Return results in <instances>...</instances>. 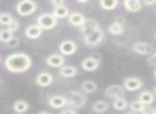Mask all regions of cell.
I'll return each mask as SVG.
<instances>
[{"label":"cell","mask_w":156,"mask_h":114,"mask_svg":"<svg viewBox=\"0 0 156 114\" xmlns=\"http://www.w3.org/2000/svg\"><path fill=\"white\" fill-rule=\"evenodd\" d=\"M32 66V59L25 52L11 54L5 59V67L12 74H23Z\"/></svg>","instance_id":"obj_1"},{"label":"cell","mask_w":156,"mask_h":114,"mask_svg":"<svg viewBox=\"0 0 156 114\" xmlns=\"http://www.w3.org/2000/svg\"><path fill=\"white\" fill-rule=\"evenodd\" d=\"M67 100V105L73 109H80L87 105L88 97L85 93L79 91H69L65 95Z\"/></svg>","instance_id":"obj_2"},{"label":"cell","mask_w":156,"mask_h":114,"mask_svg":"<svg viewBox=\"0 0 156 114\" xmlns=\"http://www.w3.org/2000/svg\"><path fill=\"white\" fill-rule=\"evenodd\" d=\"M15 10L20 16H30L37 10V3L32 0H20L16 3Z\"/></svg>","instance_id":"obj_3"},{"label":"cell","mask_w":156,"mask_h":114,"mask_svg":"<svg viewBox=\"0 0 156 114\" xmlns=\"http://www.w3.org/2000/svg\"><path fill=\"white\" fill-rule=\"evenodd\" d=\"M37 22L42 30H51L58 24V18L55 17L52 13H43L37 16Z\"/></svg>","instance_id":"obj_4"},{"label":"cell","mask_w":156,"mask_h":114,"mask_svg":"<svg viewBox=\"0 0 156 114\" xmlns=\"http://www.w3.org/2000/svg\"><path fill=\"white\" fill-rule=\"evenodd\" d=\"M103 40H104V31L100 28L93 33L85 36V44L89 47H96L102 43Z\"/></svg>","instance_id":"obj_5"},{"label":"cell","mask_w":156,"mask_h":114,"mask_svg":"<svg viewBox=\"0 0 156 114\" xmlns=\"http://www.w3.org/2000/svg\"><path fill=\"white\" fill-rule=\"evenodd\" d=\"M59 51L62 56H72L77 51V45L72 40H65L59 44Z\"/></svg>","instance_id":"obj_6"},{"label":"cell","mask_w":156,"mask_h":114,"mask_svg":"<svg viewBox=\"0 0 156 114\" xmlns=\"http://www.w3.org/2000/svg\"><path fill=\"white\" fill-rule=\"evenodd\" d=\"M143 86V81L140 78L137 77H128L123 81L124 90L129 91V92H135V91L140 90Z\"/></svg>","instance_id":"obj_7"},{"label":"cell","mask_w":156,"mask_h":114,"mask_svg":"<svg viewBox=\"0 0 156 114\" xmlns=\"http://www.w3.org/2000/svg\"><path fill=\"white\" fill-rule=\"evenodd\" d=\"M124 88L122 85L119 84H111V85L107 86L106 90H105V95L108 98H112V99H117L120 97H123L124 95Z\"/></svg>","instance_id":"obj_8"},{"label":"cell","mask_w":156,"mask_h":114,"mask_svg":"<svg viewBox=\"0 0 156 114\" xmlns=\"http://www.w3.org/2000/svg\"><path fill=\"white\" fill-rule=\"evenodd\" d=\"M101 59L95 58L94 56L88 57L81 62V68L86 71H94L100 67Z\"/></svg>","instance_id":"obj_9"},{"label":"cell","mask_w":156,"mask_h":114,"mask_svg":"<svg viewBox=\"0 0 156 114\" xmlns=\"http://www.w3.org/2000/svg\"><path fill=\"white\" fill-rule=\"evenodd\" d=\"M65 59L61 54H52L46 58V64L54 68H61L64 66Z\"/></svg>","instance_id":"obj_10"},{"label":"cell","mask_w":156,"mask_h":114,"mask_svg":"<svg viewBox=\"0 0 156 114\" xmlns=\"http://www.w3.org/2000/svg\"><path fill=\"white\" fill-rule=\"evenodd\" d=\"M133 51L141 56H147L153 52V46L145 42H136L132 47Z\"/></svg>","instance_id":"obj_11"},{"label":"cell","mask_w":156,"mask_h":114,"mask_svg":"<svg viewBox=\"0 0 156 114\" xmlns=\"http://www.w3.org/2000/svg\"><path fill=\"white\" fill-rule=\"evenodd\" d=\"M81 32H83V36H87V35L93 33L94 31L98 30L100 29V24H98V20L93 19V18H87L83 24V26L81 27Z\"/></svg>","instance_id":"obj_12"},{"label":"cell","mask_w":156,"mask_h":114,"mask_svg":"<svg viewBox=\"0 0 156 114\" xmlns=\"http://www.w3.org/2000/svg\"><path fill=\"white\" fill-rule=\"evenodd\" d=\"M52 82H54V76L48 71H42V73L37 74L35 77V83L42 88L49 86Z\"/></svg>","instance_id":"obj_13"},{"label":"cell","mask_w":156,"mask_h":114,"mask_svg":"<svg viewBox=\"0 0 156 114\" xmlns=\"http://www.w3.org/2000/svg\"><path fill=\"white\" fill-rule=\"evenodd\" d=\"M48 105L54 109H62L67 105L66 97L62 95H52L48 98Z\"/></svg>","instance_id":"obj_14"},{"label":"cell","mask_w":156,"mask_h":114,"mask_svg":"<svg viewBox=\"0 0 156 114\" xmlns=\"http://www.w3.org/2000/svg\"><path fill=\"white\" fill-rule=\"evenodd\" d=\"M86 19H87V18H86L85 15H83V13H80V12H73V13L69 14V17H67V20H69V22L72 26L79 27V28H81V27L83 26Z\"/></svg>","instance_id":"obj_15"},{"label":"cell","mask_w":156,"mask_h":114,"mask_svg":"<svg viewBox=\"0 0 156 114\" xmlns=\"http://www.w3.org/2000/svg\"><path fill=\"white\" fill-rule=\"evenodd\" d=\"M43 33V30L37 25H30L25 29V35L30 40H37Z\"/></svg>","instance_id":"obj_16"},{"label":"cell","mask_w":156,"mask_h":114,"mask_svg":"<svg viewBox=\"0 0 156 114\" xmlns=\"http://www.w3.org/2000/svg\"><path fill=\"white\" fill-rule=\"evenodd\" d=\"M125 10L130 13H136L142 9V2L139 0H125L123 2Z\"/></svg>","instance_id":"obj_17"},{"label":"cell","mask_w":156,"mask_h":114,"mask_svg":"<svg viewBox=\"0 0 156 114\" xmlns=\"http://www.w3.org/2000/svg\"><path fill=\"white\" fill-rule=\"evenodd\" d=\"M78 74V69L73 65H64L59 68V75L63 78H73Z\"/></svg>","instance_id":"obj_18"},{"label":"cell","mask_w":156,"mask_h":114,"mask_svg":"<svg viewBox=\"0 0 156 114\" xmlns=\"http://www.w3.org/2000/svg\"><path fill=\"white\" fill-rule=\"evenodd\" d=\"M29 108H30L29 102L24 100V99H18V100L14 101V103H13V111L15 112V113L24 114L28 111Z\"/></svg>","instance_id":"obj_19"},{"label":"cell","mask_w":156,"mask_h":114,"mask_svg":"<svg viewBox=\"0 0 156 114\" xmlns=\"http://www.w3.org/2000/svg\"><path fill=\"white\" fill-rule=\"evenodd\" d=\"M138 100L140 101V102H142L144 105H150L155 100V94L152 93L151 91H143V92H141L140 95H139Z\"/></svg>","instance_id":"obj_20"},{"label":"cell","mask_w":156,"mask_h":114,"mask_svg":"<svg viewBox=\"0 0 156 114\" xmlns=\"http://www.w3.org/2000/svg\"><path fill=\"white\" fill-rule=\"evenodd\" d=\"M108 109H109V103L105 100H96L92 105V111L98 114L105 113L106 111H108Z\"/></svg>","instance_id":"obj_21"},{"label":"cell","mask_w":156,"mask_h":114,"mask_svg":"<svg viewBox=\"0 0 156 114\" xmlns=\"http://www.w3.org/2000/svg\"><path fill=\"white\" fill-rule=\"evenodd\" d=\"M81 90L83 91V93H87V94L95 93L98 91V83L92 80H86L81 83Z\"/></svg>","instance_id":"obj_22"},{"label":"cell","mask_w":156,"mask_h":114,"mask_svg":"<svg viewBox=\"0 0 156 114\" xmlns=\"http://www.w3.org/2000/svg\"><path fill=\"white\" fill-rule=\"evenodd\" d=\"M129 109L135 113H142L147 114V105H144L142 102H140L139 100H133L129 103Z\"/></svg>","instance_id":"obj_23"},{"label":"cell","mask_w":156,"mask_h":114,"mask_svg":"<svg viewBox=\"0 0 156 114\" xmlns=\"http://www.w3.org/2000/svg\"><path fill=\"white\" fill-rule=\"evenodd\" d=\"M108 31L110 34L112 35H121L124 32V26L122 22H113L109 25Z\"/></svg>","instance_id":"obj_24"},{"label":"cell","mask_w":156,"mask_h":114,"mask_svg":"<svg viewBox=\"0 0 156 114\" xmlns=\"http://www.w3.org/2000/svg\"><path fill=\"white\" fill-rule=\"evenodd\" d=\"M129 107V103L124 97H120V98L113 99L112 101V108L117 111H123V110L127 109Z\"/></svg>","instance_id":"obj_25"},{"label":"cell","mask_w":156,"mask_h":114,"mask_svg":"<svg viewBox=\"0 0 156 114\" xmlns=\"http://www.w3.org/2000/svg\"><path fill=\"white\" fill-rule=\"evenodd\" d=\"M52 14H54L55 17L58 18V19L59 18L62 19V18L69 17V10L66 5H61V7H58V8H54V12H52Z\"/></svg>","instance_id":"obj_26"},{"label":"cell","mask_w":156,"mask_h":114,"mask_svg":"<svg viewBox=\"0 0 156 114\" xmlns=\"http://www.w3.org/2000/svg\"><path fill=\"white\" fill-rule=\"evenodd\" d=\"M119 5L118 0H101L100 5L102 7V9L106 10V11H112Z\"/></svg>","instance_id":"obj_27"},{"label":"cell","mask_w":156,"mask_h":114,"mask_svg":"<svg viewBox=\"0 0 156 114\" xmlns=\"http://www.w3.org/2000/svg\"><path fill=\"white\" fill-rule=\"evenodd\" d=\"M14 17L12 14L10 13H0V25H3V26H9L11 22H14Z\"/></svg>","instance_id":"obj_28"},{"label":"cell","mask_w":156,"mask_h":114,"mask_svg":"<svg viewBox=\"0 0 156 114\" xmlns=\"http://www.w3.org/2000/svg\"><path fill=\"white\" fill-rule=\"evenodd\" d=\"M12 37H14V33L11 32L8 28L0 30V42L7 44Z\"/></svg>","instance_id":"obj_29"},{"label":"cell","mask_w":156,"mask_h":114,"mask_svg":"<svg viewBox=\"0 0 156 114\" xmlns=\"http://www.w3.org/2000/svg\"><path fill=\"white\" fill-rule=\"evenodd\" d=\"M18 45H20V39H18V37H15V36L12 37V39L7 43V46L9 48H16Z\"/></svg>","instance_id":"obj_30"},{"label":"cell","mask_w":156,"mask_h":114,"mask_svg":"<svg viewBox=\"0 0 156 114\" xmlns=\"http://www.w3.org/2000/svg\"><path fill=\"white\" fill-rule=\"evenodd\" d=\"M8 29H9L11 32H16V31L20 29V22H17V20H14L13 22H11V24L8 26Z\"/></svg>","instance_id":"obj_31"},{"label":"cell","mask_w":156,"mask_h":114,"mask_svg":"<svg viewBox=\"0 0 156 114\" xmlns=\"http://www.w3.org/2000/svg\"><path fill=\"white\" fill-rule=\"evenodd\" d=\"M60 114H77V112H76V110L73 109V108H67V109L62 110V111L60 112Z\"/></svg>","instance_id":"obj_32"},{"label":"cell","mask_w":156,"mask_h":114,"mask_svg":"<svg viewBox=\"0 0 156 114\" xmlns=\"http://www.w3.org/2000/svg\"><path fill=\"white\" fill-rule=\"evenodd\" d=\"M147 62H149L150 65H156V54H152L149 58V60H147Z\"/></svg>","instance_id":"obj_33"},{"label":"cell","mask_w":156,"mask_h":114,"mask_svg":"<svg viewBox=\"0 0 156 114\" xmlns=\"http://www.w3.org/2000/svg\"><path fill=\"white\" fill-rule=\"evenodd\" d=\"M50 3L54 5V8H58V7H61V5H65L64 1H56V0H54V1H50Z\"/></svg>","instance_id":"obj_34"},{"label":"cell","mask_w":156,"mask_h":114,"mask_svg":"<svg viewBox=\"0 0 156 114\" xmlns=\"http://www.w3.org/2000/svg\"><path fill=\"white\" fill-rule=\"evenodd\" d=\"M156 3V0H151V1H147V0H145V1H143L142 5H153Z\"/></svg>","instance_id":"obj_35"},{"label":"cell","mask_w":156,"mask_h":114,"mask_svg":"<svg viewBox=\"0 0 156 114\" xmlns=\"http://www.w3.org/2000/svg\"><path fill=\"white\" fill-rule=\"evenodd\" d=\"M37 114H50L49 112H47V111H40Z\"/></svg>","instance_id":"obj_36"},{"label":"cell","mask_w":156,"mask_h":114,"mask_svg":"<svg viewBox=\"0 0 156 114\" xmlns=\"http://www.w3.org/2000/svg\"><path fill=\"white\" fill-rule=\"evenodd\" d=\"M153 93H154V94H155V95H156V85H155V86H154V90H153Z\"/></svg>","instance_id":"obj_37"},{"label":"cell","mask_w":156,"mask_h":114,"mask_svg":"<svg viewBox=\"0 0 156 114\" xmlns=\"http://www.w3.org/2000/svg\"><path fill=\"white\" fill-rule=\"evenodd\" d=\"M154 77L156 78V68H155V71H154Z\"/></svg>","instance_id":"obj_38"},{"label":"cell","mask_w":156,"mask_h":114,"mask_svg":"<svg viewBox=\"0 0 156 114\" xmlns=\"http://www.w3.org/2000/svg\"><path fill=\"white\" fill-rule=\"evenodd\" d=\"M127 114H138V113H135V112H129V113H127Z\"/></svg>","instance_id":"obj_39"},{"label":"cell","mask_w":156,"mask_h":114,"mask_svg":"<svg viewBox=\"0 0 156 114\" xmlns=\"http://www.w3.org/2000/svg\"><path fill=\"white\" fill-rule=\"evenodd\" d=\"M153 114H156V108H155V109L153 110Z\"/></svg>","instance_id":"obj_40"},{"label":"cell","mask_w":156,"mask_h":114,"mask_svg":"<svg viewBox=\"0 0 156 114\" xmlns=\"http://www.w3.org/2000/svg\"><path fill=\"white\" fill-rule=\"evenodd\" d=\"M0 63H1V57H0Z\"/></svg>","instance_id":"obj_41"},{"label":"cell","mask_w":156,"mask_h":114,"mask_svg":"<svg viewBox=\"0 0 156 114\" xmlns=\"http://www.w3.org/2000/svg\"><path fill=\"white\" fill-rule=\"evenodd\" d=\"M0 84H1V80H0Z\"/></svg>","instance_id":"obj_42"},{"label":"cell","mask_w":156,"mask_h":114,"mask_svg":"<svg viewBox=\"0 0 156 114\" xmlns=\"http://www.w3.org/2000/svg\"><path fill=\"white\" fill-rule=\"evenodd\" d=\"M14 114H20V113H14Z\"/></svg>","instance_id":"obj_43"},{"label":"cell","mask_w":156,"mask_h":114,"mask_svg":"<svg viewBox=\"0 0 156 114\" xmlns=\"http://www.w3.org/2000/svg\"><path fill=\"white\" fill-rule=\"evenodd\" d=\"M155 37H156V32H155Z\"/></svg>","instance_id":"obj_44"}]
</instances>
